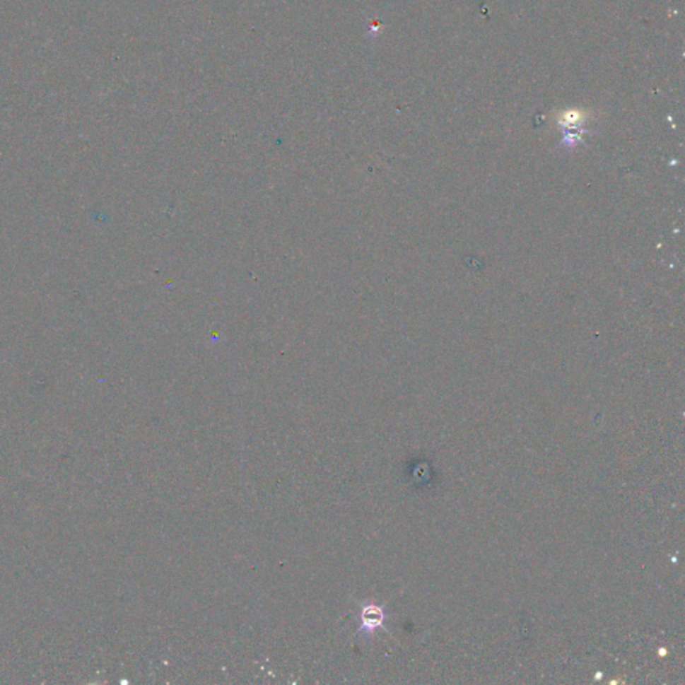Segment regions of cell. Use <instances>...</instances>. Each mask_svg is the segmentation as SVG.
<instances>
[{
	"label": "cell",
	"mask_w": 685,
	"mask_h": 685,
	"mask_svg": "<svg viewBox=\"0 0 685 685\" xmlns=\"http://www.w3.org/2000/svg\"><path fill=\"white\" fill-rule=\"evenodd\" d=\"M386 620V613L382 607L375 604H367L363 607L361 613V626L358 633H374L377 628H383V623Z\"/></svg>",
	"instance_id": "obj_1"
}]
</instances>
